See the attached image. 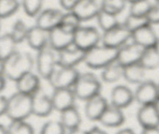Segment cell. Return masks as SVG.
I'll use <instances>...</instances> for the list:
<instances>
[{
	"label": "cell",
	"mask_w": 159,
	"mask_h": 134,
	"mask_svg": "<svg viewBox=\"0 0 159 134\" xmlns=\"http://www.w3.org/2000/svg\"><path fill=\"white\" fill-rule=\"evenodd\" d=\"M34 66L35 59L30 53L17 50L4 60L3 74L7 79L15 82L26 73L34 71Z\"/></svg>",
	"instance_id": "6da1fadb"
},
{
	"label": "cell",
	"mask_w": 159,
	"mask_h": 134,
	"mask_svg": "<svg viewBox=\"0 0 159 134\" xmlns=\"http://www.w3.org/2000/svg\"><path fill=\"white\" fill-rule=\"evenodd\" d=\"M118 49L100 43L85 51L83 63L93 70H101L116 61Z\"/></svg>",
	"instance_id": "7a4b0ae2"
},
{
	"label": "cell",
	"mask_w": 159,
	"mask_h": 134,
	"mask_svg": "<svg viewBox=\"0 0 159 134\" xmlns=\"http://www.w3.org/2000/svg\"><path fill=\"white\" fill-rule=\"evenodd\" d=\"M102 80L93 72L80 73L72 90L77 100L85 101L101 93Z\"/></svg>",
	"instance_id": "3957f363"
},
{
	"label": "cell",
	"mask_w": 159,
	"mask_h": 134,
	"mask_svg": "<svg viewBox=\"0 0 159 134\" xmlns=\"http://www.w3.org/2000/svg\"><path fill=\"white\" fill-rule=\"evenodd\" d=\"M6 115L10 120H26L33 115L31 95L16 91L8 98Z\"/></svg>",
	"instance_id": "277c9868"
},
{
	"label": "cell",
	"mask_w": 159,
	"mask_h": 134,
	"mask_svg": "<svg viewBox=\"0 0 159 134\" xmlns=\"http://www.w3.org/2000/svg\"><path fill=\"white\" fill-rule=\"evenodd\" d=\"M34 59L36 73L41 79L48 81L58 66L57 51L47 45L37 51Z\"/></svg>",
	"instance_id": "5b68a950"
},
{
	"label": "cell",
	"mask_w": 159,
	"mask_h": 134,
	"mask_svg": "<svg viewBox=\"0 0 159 134\" xmlns=\"http://www.w3.org/2000/svg\"><path fill=\"white\" fill-rule=\"evenodd\" d=\"M102 41V31L93 26H82L74 33V42L76 46L83 51L94 48Z\"/></svg>",
	"instance_id": "8992f818"
},
{
	"label": "cell",
	"mask_w": 159,
	"mask_h": 134,
	"mask_svg": "<svg viewBox=\"0 0 159 134\" xmlns=\"http://www.w3.org/2000/svg\"><path fill=\"white\" fill-rule=\"evenodd\" d=\"M79 74L77 67L58 65L48 81L53 89L72 88Z\"/></svg>",
	"instance_id": "52a82bcc"
},
{
	"label": "cell",
	"mask_w": 159,
	"mask_h": 134,
	"mask_svg": "<svg viewBox=\"0 0 159 134\" xmlns=\"http://www.w3.org/2000/svg\"><path fill=\"white\" fill-rule=\"evenodd\" d=\"M131 35L132 33L124 23H120L112 29L102 33L101 43L118 49L131 41Z\"/></svg>",
	"instance_id": "ba28073f"
},
{
	"label": "cell",
	"mask_w": 159,
	"mask_h": 134,
	"mask_svg": "<svg viewBox=\"0 0 159 134\" xmlns=\"http://www.w3.org/2000/svg\"><path fill=\"white\" fill-rule=\"evenodd\" d=\"M159 98L158 84L152 79H145L137 85L134 100L139 105L155 104Z\"/></svg>",
	"instance_id": "9c48e42d"
},
{
	"label": "cell",
	"mask_w": 159,
	"mask_h": 134,
	"mask_svg": "<svg viewBox=\"0 0 159 134\" xmlns=\"http://www.w3.org/2000/svg\"><path fill=\"white\" fill-rule=\"evenodd\" d=\"M33 115L39 118H46L54 111L51 95L48 94L43 88L31 95Z\"/></svg>",
	"instance_id": "30bf717a"
},
{
	"label": "cell",
	"mask_w": 159,
	"mask_h": 134,
	"mask_svg": "<svg viewBox=\"0 0 159 134\" xmlns=\"http://www.w3.org/2000/svg\"><path fill=\"white\" fill-rule=\"evenodd\" d=\"M85 55V51L73 43L57 51V65L65 67H77L79 64L83 63Z\"/></svg>",
	"instance_id": "8fae6325"
},
{
	"label": "cell",
	"mask_w": 159,
	"mask_h": 134,
	"mask_svg": "<svg viewBox=\"0 0 159 134\" xmlns=\"http://www.w3.org/2000/svg\"><path fill=\"white\" fill-rule=\"evenodd\" d=\"M144 48L132 41L118 48L116 62L124 67L140 62Z\"/></svg>",
	"instance_id": "7c38bea8"
},
{
	"label": "cell",
	"mask_w": 159,
	"mask_h": 134,
	"mask_svg": "<svg viewBox=\"0 0 159 134\" xmlns=\"http://www.w3.org/2000/svg\"><path fill=\"white\" fill-rule=\"evenodd\" d=\"M135 101L134 91L125 84H116L110 90V104L125 109Z\"/></svg>",
	"instance_id": "4fadbf2b"
},
{
	"label": "cell",
	"mask_w": 159,
	"mask_h": 134,
	"mask_svg": "<svg viewBox=\"0 0 159 134\" xmlns=\"http://www.w3.org/2000/svg\"><path fill=\"white\" fill-rule=\"evenodd\" d=\"M110 102L107 98L99 93L85 101L84 114L85 118L91 122H98Z\"/></svg>",
	"instance_id": "5bb4252c"
},
{
	"label": "cell",
	"mask_w": 159,
	"mask_h": 134,
	"mask_svg": "<svg viewBox=\"0 0 159 134\" xmlns=\"http://www.w3.org/2000/svg\"><path fill=\"white\" fill-rule=\"evenodd\" d=\"M64 12L63 10L56 8L43 9L36 17L35 24L45 31H51L60 25Z\"/></svg>",
	"instance_id": "9a60e30c"
},
{
	"label": "cell",
	"mask_w": 159,
	"mask_h": 134,
	"mask_svg": "<svg viewBox=\"0 0 159 134\" xmlns=\"http://www.w3.org/2000/svg\"><path fill=\"white\" fill-rule=\"evenodd\" d=\"M51 97L54 111L58 112L75 105L77 100L72 88L53 89Z\"/></svg>",
	"instance_id": "2e32d148"
},
{
	"label": "cell",
	"mask_w": 159,
	"mask_h": 134,
	"mask_svg": "<svg viewBox=\"0 0 159 134\" xmlns=\"http://www.w3.org/2000/svg\"><path fill=\"white\" fill-rule=\"evenodd\" d=\"M125 121L124 109L109 104L98 122L106 128H120L124 124Z\"/></svg>",
	"instance_id": "e0dca14e"
},
{
	"label": "cell",
	"mask_w": 159,
	"mask_h": 134,
	"mask_svg": "<svg viewBox=\"0 0 159 134\" xmlns=\"http://www.w3.org/2000/svg\"><path fill=\"white\" fill-rule=\"evenodd\" d=\"M74 34L65 31L61 26H58L49 31L48 45L55 50L61 51L73 44Z\"/></svg>",
	"instance_id": "ac0fdd59"
},
{
	"label": "cell",
	"mask_w": 159,
	"mask_h": 134,
	"mask_svg": "<svg viewBox=\"0 0 159 134\" xmlns=\"http://www.w3.org/2000/svg\"><path fill=\"white\" fill-rule=\"evenodd\" d=\"M158 39L159 37L154 30L153 25L151 23L134 31L131 35L132 41L139 45L143 48H153Z\"/></svg>",
	"instance_id": "d6986e66"
},
{
	"label": "cell",
	"mask_w": 159,
	"mask_h": 134,
	"mask_svg": "<svg viewBox=\"0 0 159 134\" xmlns=\"http://www.w3.org/2000/svg\"><path fill=\"white\" fill-rule=\"evenodd\" d=\"M136 117L141 128L159 126V114L155 104L140 105Z\"/></svg>",
	"instance_id": "ffe728a7"
},
{
	"label": "cell",
	"mask_w": 159,
	"mask_h": 134,
	"mask_svg": "<svg viewBox=\"0 0 159 134\" xmlns=\"http://www.w3.org/2000/svg\"><path fill=\"white\" fill-rule=\"evenodd\" d=\"M101 9L100 2L98 0H79L73 9V12L82 22L96 19Z\"/></svg>",
	"instance_id": "44dd1931"
},
{
	"label": "cell",
	"mask_w": 159,
	"mask_h": 134,
	"mask_svg": "<svg viewBox=\"0 0 159 134\" xmlns=\"http://www.w3.org/2000/svg\"><path fill=\"white\" fill-rule=\"evenodd\" d=\"M41 79L36 72L31 71L22 76L14 83L16 91L32 95L42 87Z\"/></svg>",
	"instance_id": "7402d4cb"
},
{
	"label": "cell",
	"mask_w": 159,
	"mask_h": 134,
	"mask_svg": "<svg viewBox=\"0 0 159 134\" xmlns=\"http://www.w3.org/2000/svg\"><path fill=\"white\" fill-rule=\"evenodd\" d=\"M48 37L49 31L35 24L30 26L26 42L30 48L37 51L48 45Z\"/></svg>",
	"instance_id": "603a6c76"
},
{
	"label": "cell",
	"mask_w": 159,
	"mask_h": 134,
	"mask_svg": "<svg viewBox=\"0 0 159 134\" xmlns=\"http://www.w3.org/2000/svg\"><path fill=\"white\" fill-rule=\"evenodd\" d=\"M59 113H60L59 121L61 122L66 130L81 127L82 122V115L76 105L68 108Z\"/></svg>",
	"instance_id": "cb8c5ba5"
},
{
	"label": "cell",
	"mask_w": 159,
	"mask_h": 134,
	"mask_svg": "<svg viewBox=\"0 0 159 134\" xmlns=\"http://www.w3.org/2000/svg\"><path fill=\"white\" fill-rule=\"evenodd\" d=\"M148 70L140 62L124 67V78L127 83L133 85H138L147 79Z\"/></svg>",
	"instance_id": "d4e9b609"
},
{
	"label": "cell",
	"mask_w": 159,
	"mask_h": 134,
	"mask_svg": "<svg viewBox=\"0 0 159 134\" xmlns=\"http://www.w3.org/2000/svg\"><path fill=\"white\" fill-rule=\"evenodd\" d=\"M99 77L106 84H116L124 78V66L115 61L100 70Z\"/></svg>",
	"instance_id": "484cf974"
},
{
	"label": "cell",
	"mask_w": 159,
	"mask_h": 134,
	"mask_svg": "<svg viewBox=\"0 0 159 134\" xmlns=\"http://www.w3.org/2000/svg\"><path fill=\"white\" fill-rule=\"evenodd\" d=\"M16 43L10 33L0 34V58L5 60L17 51Z\"/></svg>",
	"instance_id": "4316f807"
},
{
	"label": "cell",
	"mask_w": 159,
	"mask_h": 134,
	"mask_svg": "<svg viewBox=\"0 0 159 134\" xmlns=\"http://www.w3.org/2000/svg\"><path fill=\"white\" fill-rule=\"evenodd\" d=\"M96 20L97 21L98 27L102 31V33L109 31L120 23L118 20L117 15H115V14L107 12L102 9L98 13Z\"/></svg>",
	"instance_id": "83f0119b"
},
{
	"label": "cell",
	"mask_w": 159,
	"mask_h": 134,
	"mask_svg": "<svg viewBox=\"0 0 159 134\" xmlns=\"http://www.w3.org/2000/svg\"><path fill=\"white\" fill-rule=\"evenodd\" d=\"M140 63L148 71L155 70L159 68V53L156 51L155 47L144 48Z\"/></svg>",
	"instance_id": "f1b7e54d"
},
{
	"label": "cell",
	"mask_w": 159,
	"mask_h": 134,
	"mask_svg": "<svg viewBox=\"0 0 159 134\" xmlns=\"http://www.w3.org/2000/svg\"><path fill=\"white\" fill-rule=\"evenodd\" d=\"M82 23L83 22L73 11H67L64 12L59 26H61L65 31L74 34L82 26Z\"/></svg>",
	"instance_id": "f546056e"
},
{
	"label": "cell",
	"mask_w": 159,
	"mask_h": 134,
	"mask_svg": "<svg viewBox=\"0 0 159 134\" xmlns=\"http://www.w3.org/2000/svg\"><path fill=\"white\" fill-rule=\"evenodd\" d=\"M7 134H34V129L26 120H10L6 126Z\"/></svg>",
	"instance_id": "4dcf8cb0"
},
{
	"label": "cell",
	"mask_w": 159,
	"mask_h": 134,
	"mask_svg": "<svg viewBox=\"0 0 159 134\" xmlns=\"http://www.w3.org/2000/svg\"><path fill=\"white\" fill-rule=\"evenodd\" d=\"M29 28L30 26L26 25L25 21H23L21 19H18L12 23L9 33L19 45L20 43H23V41H26Z\"/></svg>",
	"instance_id": "1f68e13d"
},
{
	"label": "cell",
	"mask_w": 159,
	"mask_h": 134,
	"mask_svg": "<svg viewBox=\"0 0 159 134\" xmlns=\"http://www.w3.org/2000/svg\"><path fill=\"white\" fill-rule=\"evenodd\" d=\"M20 7V0H0V18L3 20L12 17Z\"/></svg>",
	"instance_id": "d6a6232c"
},
{
	"label": "cell",
	"mask_w": 159,
	"mask_h": 134,
	"mask_svg": "<svg viewBox=\"0 0 159 134\" xmlns=\"http://www.w3.org/2000/svg\"><path fill=\"white\" fill-rule=\"evenodd\" d=\"M153 3L151 0H138L129 3V13L138 17H148Z\"/></svg>",
	"instance_id": "836d02e7"
},
{
	"label": "cell",
	"mask_w": 159,
	"mask_h": 134,
	"mask_svg": "<svg viewBox=\"0 0 159 134\" xmlns=\"http://www.w3.org/2000/svg\"><path fill=\"white\" fill-rule=\"evenodd\" d=\"M44 0H21V7L23 12L29 17L36 18L43 9Z\"/></svg>",
	"instance_id": "e575fe53"
},
{
	"label": "cell",
	"mask_w": 159,
	"mask_h": 134,
	"mask_svg": "<svg viewBox=\"0 0 159 134\" xmlns=\"http://www.w3.org/2000/svg\"><path fill=\"white\" fill-rule=\"evenodd\" d=\"M127 0H101V9L109 12L119 15L125 9L127 5Z\"/></svg>",
	"instance_id": "d590c367"
},
{
	"label": "cell",
	"mask_w": 159,
	"mask_h": 134,
	"mask_svg": "<svg viewBox=\"0 0 159 134\" xmlns=\"http://www.w3.org/2000/svg\"><path fill=\"white\" fill-rule=\"evenodd\" d=\"M123 23L130 32L133 33L134 31H137L145 25L149 24L150 23H149V20L147 17H138V16H134L129 13L126 17Z\"/></svg>",
	"instance_id": "8d00e7d4"
},
{
	"label": "cell",
	"mask_w": 159,
	"mask_h": 134,
	"mask_svg": "<svg viewBox=\"0 0 159 134\" xmlns=\"http://www.w3.org/2000/svg\"><path fill=\"white\" fill-rule=\"evenodd\" d=\"M66 131L59 119H51L42 125L39 134H65Z\"/></svg>",
	"instance_id": "74e56055"
},
{
	"label": "cell",
	"mask_w": 159,
	"mask_h": 134,
	"mask_svg": "<svg viewBox=\"0 0 159 134\" xmlns=\"http://www.w3.org/2000/svg\"><path fill=\"white\" fill-rule=\"evenodd\" d=\"M147 17L151 24H159V1H155Z\"/></svg>",
	"instance_id": "f35d334b"
},
{
	"label": "cell",
	"mask_w": 159,
	"mask_h": 134,
	"mask_svg": "<svg viewBox=\"0 0 159 134\" xmlns=\"http://www.w3.org/2000/svg\"><path fill=\"white\" fill-rule=\"evenodd\" d=\"M79 0H58L61 8L65 12L73 10Z\"/></svg>",
	"instance_id": "ab89813d"
},
{
	"label": "cell",
	"mask_w": 159,
	"mask_h": 134,
	"mask_svg": "<svg viewBox=\"0 0 159 134\" xmlns=\"http://www.w3.org/2000/svg\"><path fill=\"white\" fill-rule=\"evenodd\" d=\"M7 97L2 94V93H0V117L2 116V115H6V109H7Z\"/></svg>",
	"instance_id": "60d3db41"
},
{
	"label": "cell",
	"mask_w": 159,
	"mask_h": 134,
	"mask_svg": "<svg viewBox=\"0 0 159 134\" xmlns=\"http://www.w3.org/2000/svg\"><path fill=\"white\" fill-rule=\"evenodd\" d=\"M88 134H108L106 130L98 126H94L88 130Z\"/></svg>",
	"instance_id": "b9f144b4"
},
{
	"label": "cell",
	"mask_w": 159,
	"mask_h": 134,
	"mask_svg": "<svg viewBox=\"0 0 159 134\" xmlns=\"http://www.w3.org/2000/svg\"><path fill=\"white\" fill-rule=\"evenodd\" d=\"M140 134H159V126L158 127L142 128Z\"/></svg>",
	"instance_id": "7bdbcfd3"
},
{
	"label": "cell",
	"mask_w": 159,
	"mask_h": 134,
	"mask_svg": "<svg viewBox=\"0 0 159 134\" xmlns=\"http://www.w3.org/2000/svg\"><path fill=\"white\" fill-rule=\"evenodd\" d=\"M65 134H88V130H85L81 127H79L76 129L67 130Z\"/></svg>",
	"instance_id": "ee69618b"
},
{
	"label": "cell",
	"mask_w": 159,
	"mask_h": 134,
	"mask_svg": "<svg viewBox=\"0 0 159 134\" xmlns=\"http://www.w3.org/2000/svg\"><path fill=\"white\" fill-rule=\"evenodd\" d=\"M115 134H136V132H134L133 129L130 127H124L121 128L119 130L116 131L115 132Z\"/></svg>",
	"instance_id": "f6af8a7d"
},
{
	"label": "cell",
	"mask_w": 159,
	"mask_h": 134,
	"mask_svg": "<svg viewBox=\"0 0 159 134\" xmlns=\"http://www.w3.org/2000/svg\"><path fill=\"white\" fill-rule=\"evenodd\" d=\"M6 80H7V79H6V76L3 74H0V93H2V91L6 88Z\"/></svg>",
	"instance_id": "bcb514c9"
},
{
	"label": "cell",
	"mask_w": 159,
	"mask_h": 134,
	"mask_svg": "<svg viewBox=\"0 0 159 134\" xmlns=\"http://www.w3.org/2000/svg\"><path fill=\"white\" fill-rule=\"evenodd\" d=\"M0 134H7L6 132V126L0 123Z\"/></svg>",
	"instance_id": "7dc6e473"
},
{
	"label": "cell",
	"mask_w": 159,
	"mask_h": 134,
	"mask_svg": "<svg viewBox=\"0 0 159 134\" xmlns=\"http://www.w3.org/2000/svg\"><path fill=\"white\" fill-rule=\"evenodd\" d=\"M3 70H4V60L0 58V74H3Z\"/></svg>",
	"instance_id": "c3c4849f"
},
{
	"label": "cell",
	"mask_w": 159,
	"mask_h": 134,
	"mask_svg": "<svg viewBox=\"0 0 159 134\" xmlns=\"http://www.w3.org/2000/svg\"><path fill=\"white\" fill-rule=\"evenodd\" d=\"M155 106H156V108H157V110H158V114H159V98H158V100L156 101V102L155 103Z\"/></svg>",
	"instance_id": "681fc988"
},
{
	"label": "cell",
	"mask_w": 159,
	"mask_h": 134,
	"mask_svg": "<svg viewBox=\"0 0 159 134\" xmlns=\"http://www.w3.org/2000/svg\"><path fill=\"white\" fill-rule=\"evenodd\" d=\"M155 49H156V51L159 53V39H158V41H157L156 45H155Z\"/></svg>",
	"instance_id": "f907efd6"
},
{
	"label": "cell",
	"mask_w": 159,
	"mask_h": 134,
	"mask_svg": "<svg viewBox=\"0 0 159 134\" xmlns=\"http://www.w3.org/2000/svg\"><path fill=\"white\" fill-rule=\"evenodd\" d=\"M2 19L0 18V34H1V30H2Z\"/></svg>",
	"instance_id": "816d5d0a"
},
{
	"label": "cell",
	"mask_w": 159,
	"mask_h": 134,
	"mask_svg": "<svg viewBox=\"0 0 159 134\" xmlns=\"http://www.w3.org/2000/svg\"><path fill=\"white\" fill-rule=\"evenodd\" d=\"M127 2L128 3H131L133 2H135V1H138V0H127Z\"/></svg>",
	"instance_id": "f5cc1de1"
},
{
	"label": "cell",
	"mask_w": 159,
	"mask_h": 134,
	"mask_svg": "<svg viewBox=\"0 0 159 134\" xmlns=\"http://www.w3.org/2000/svg\"><path fill=\"white\" fill-rule=\"evenodd\" d=\"M155 1H159V0H155Z\"/></svg>",
	"instance_id": "db71d44e"
},
{
	"label": "cell",
	"mask_w": 159,
	"mask_h": 134,
	"mask_svg": "<svg viewBox=\"0 0 159 134\" xmlns=\"http://www.w3.org/2000/svg\"><path fill=\"white\" fill-rule=\"evenodd\" d=\"M158 84V87H159V84Z\"/></svg>",
	"instance_id": "11a10c76"
},
{
	"label": "cell",
	"mask_w": 159,
	"mask_h": 134,
	"mask_svg": "<svg viewBox=\"0 0 159 134\" xmlns=\"http://www.w3.org/2000/svg\"><path fill=\"white\" fill-rule=\"evenodd\" d=\"M98 1H99V0H98Z\"/></svg>",
	"instance_id": "9f6ffc18"
}]
</instances>
